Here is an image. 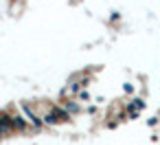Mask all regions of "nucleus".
<instances>
[{
	"label": "nucleus",
	"mask_w": 160,
	"mask_h": 145,
	"mask_svg": "<svg viewBox=\"0 0 160 145\" xmlns=\"http://www.w3.org/2000/svg\"><path fill=\"white\" fill-rule=\"evenodd\" d=\"M68 119V112L64 110V108H51L46 114H44V123L46 125H55V123H59V121H66Z\"/></svg>",
	"instance_id": "f257e3e1"
},
{
	"label": "nucleus",
	"mask_w": 160,
	"mask_h": 145,
	"mask_svg": "<svg viewBox=\"0 0 160 145\" xmlns=\"http://www.w3.org/2000/svg\"><path fill=\"white\" fill-rule=\"evenodd\" d=\"M145 108V101L142 99H138V97H134L127 106H125V114L129 117V119H136L138 114H140V110Z\"/></svg>",
	"instance_id": "f03ea898"
},
{
	"label": "nucleus",
	"mask_w": 160,
	"mask_h": 145,
	"mask_svg": "<svg viewBox=\"0 0 160 145\" xmlns=\"http://www.w3.org/2000/svg\"><path fill=\"white\" fill-rule=\"evenodd\" d=\"M64 110H66L68 114H75V112H79V103H77V101H70V99H68V101L64 103Z\"/></svg>",
	"instance_id": "7ed1b4c3"
},
{
	"label": "nucleus",
	"mask_w": 160,
	"mask_h": 145,
	"mask_svg": "<svg viewBox=\"0 0 160 145\" xmlns=\"http://www.w3.org/2000/svg\"><path fill=\"white\" fill-rule=\"evenodd\" d=\"M11 121H13V130H24V127H27V121H24L22 117H18V114L11 117Z\"/></svg>",
	"instance_id": "20e7f679"
}]
</instances>
